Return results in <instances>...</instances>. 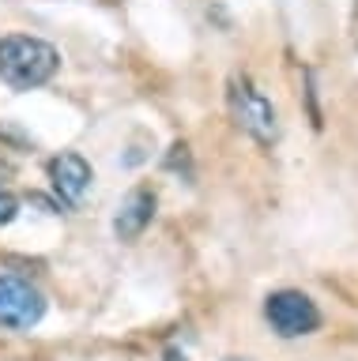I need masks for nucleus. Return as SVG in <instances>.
I'll list each match as a JSON object with an SVG mask.
<instances>
[{
	"label": "nucleus",
	"mask_w": 358,
	"mask_h": 361,
	"mask_svg": "<svg viewBox=\"0 0 358 361\" xmlns=\"http://www.w3.org/2000/svg\"><path fill=\"white\" fill-rule=\"evenodd\" d=\"M151 219H155V192L151 188H132L117 207L114 233L121 241H136V237L151 226Z\"/></svg>",
	"instance_id": "423d86ee"
},
{
	"label": "nucleus",
	"mask_w": 358,
	"mask_h": 361,
	"mask_svg": "<svg viewBox=\"0 0 358 361\" xmlns=\"http://www.w3.org/2000/svg\"><path fill=\"white\" fill-rule=\"evenodd\" d=\"M166 361H185V354H177V350H166Z\"/></svg>",
	"instance_id": "6e6552de"
},
{
	"label": "nucleus",
	"mask_w": 358,
	"mask_h": 361,
	"mask_svg": "<svg viewBox=\"0 0 358 361\" xmlns=\"http://www.w3.org/2000/svg\"><path fill=\"white\" fill-rule=\"evenodd\" d=\"M49 180H53V188H57V196L76 207V203L87 196V188H91L95 173H91V166H87L83 154L64 151V154H57V158L49 162Z\"/></svg>",
	"instance_id": "39448f33"
},
{
	"label": "nucleus",
	"mask_w": 358,
	"mask_h": 361,
	"mask_svg": "<svg viewBox=\"0 0 358 361\" xmlns=\"http://www.w3.org/2000/svg\"><path fill=\"white\" fill-rule=\"evenodd\" d=\"M61 68V53L49 42L30 34H8L0 38V83L12 90H38L46 87Z\"/></svg>",
	"instance_id": "f257e3e1"
},
{
	"label": "nucleus",
	"mask_w": 358,
	"mask_h": 361,
	"mask_svg": "<svg viewBox=\"0 0 358 361\" xmlns=\"http://www.w3.org/2000/svg\"><path fill=\"white\" fill-rule=\"evenodd\" d=\"M227 106H230V117L238 121L241 132H249L261 147H272L279 140V117H275V106L268 102L261 90H256L245 75H234L230 79V90H227Z\"/></svg>",
	"instance_id": "f03ea898"
},
{
	"label": "nucleus",
	"mask_w": 358,
	"mask_h": 361,
	"mask_svg": "<svg viewBox=\"0 0 358 361\" xmlns=\"http://www.w3.org/2000/svg\"><path fill=\"white\" fill-rule=\"evenodd\" d=\"M264 316L272 324L275 335L283 338H298V335H313L321 327V312L302 290H279L264 301Z\"/></svg>",
	"instance_id": "7ed1b4c3"
},
{
	"label": "nucleus",
	"mask_w": 358,
	"mask_h": 361,
	"mask_svg": "<svg viewBox=\"0 0 358 361\" xmlns=\"http://www.w3.org/2000/svg\"><path fill=\"white\" fill-rule=\"evenodd\" d=\"M16 214H19V200L8 188H0V226H8Z\"/></svg>",
	"instance_id": "0eeeda50"
},
{
	"label": "nucleus",
	"mask_w": 358,
	"mask_h": 361,
	"mask_svg": "<svg viewBox=\"0 0 358 361\" xmlns=\"http://www.w3.org/2000/svg\"><path fill=\"white\" fill-rule=\"evenodd\" d=\"M42 312H46V298L38 286L19 275H0V327L27 331L42 320Z\"/></svg>",
	"instance_id": "20e7f679"
}]
</instances>
